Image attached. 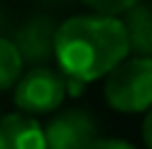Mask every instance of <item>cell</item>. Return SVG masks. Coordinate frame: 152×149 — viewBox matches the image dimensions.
Masks as SVG:
<instances>
[{"mask_svg":"<svg viewBox=\"0 0 152 149\" xmlns=\"http://www.w3.org/2000/svg\"><path fill=\"white\" fill-rule=\"evenodd\" d=\"M130 57V40L125 22L107 15H72L58 27L55 60L60 72L77 82L107 77Z\"/></svg>","mask_w":152,"mask_h":149,"instance_id":"obj_1","label":"cell"},{"mask_svg":"<svg viewBox=\"0 0 152 149\" xmlns=\"http://www.w3.org/2000/svg\"><path fill=\"white\" fill-rule=\"evenodd\" d=\"M105 99L112 109L140 114L152 109V57L130 55L105 77Z\"/></svg>","mask_w":152,"mask_h":149,"instance_id":"obj_2","label":"cell"},{"mask_svg":"<svg viewBox=\"0 0 152 149\" xmlns=\"http://www.w3.org/2000/svg\"><path fill=\"white\" fill-rule=\"evenodd\" d=\"M67 77L62 72H55L53 67H33L23 74V80L15 85L12 99L20 107L23 114H48L55 112L67 97Z\"/></svg>","mask_w":152,"mask_h":149,"instance_id":"obj_3","label":"cell"},{"mask_svg":"<svg viewBox=\"0 0 152 149\" xmlns=\"http://www.w3.org/2000/svg\"><path fill=\"white\" fill-rule=\"evenodd\" d=\"M48 149H90L97 137V124L85 109H62L45 124Z\"/></svg>","mask_w":152,"mask_h":149,"instance_id":"obj_4","label":"cell"},{"mask_svg":"<svg viewBox=\"0 0 152 149\" xmlns=\"http://www.w3.org/2000/svg\"><path fill=\"white\" fill-rule=\"evenodd\" d=\"M55 37L58 27L50 17H33L15 33V45L20 50L25 62H33L35 67H45L50 57H55Z\"/></svg>","mask_w":152,"mask_h":149,"instance_id":"obj_5","label":"cell"},{"mask_svg":"<svg viewBox=\"0 0 152 149\" xmlns=\"http://www.w3.org/2000/svg\"><path fill=\"white\" fill-rule=\"evenodd\" d=\"M0 149H48L45 127L23 112L5 114L0 119Z\"/></svg>","mask_w":152,"mask_h":149,"instance_id":"obj_6","label":"cell"},{"mask_svg":"<svg viewBox=\"0 0 152 149\" xmlns=\"http://www.w3.org/2000/svg\"><path fill=\"white\" fill-rule=\"evenodd\" d=\"M125 30L130 40V55L135 57H152V5L137 3L125 12Z\"/></svg>","mask_w":152,"mask_h":149,"instance_id":"obj_7","label":"cell"},{"mask_svg":"<svg viewBox=\"0 0 152 149\" xmlns=\"http://www.w3.org/2000/svg\"><path fill=\"white\" fill-rule=\"evenodd\" d=\"M23 55L18 45L8 37H0V92L15 90V85L23 80Z\"/></svg>","mask_w":152,"mask_h":149,"instance_id":"obj_8","label":"cell"},{"mask_svg":"<svg viewBox=\"0 0 152 149\" xmlns=\"http://www.w3.org/2000/svg\"><path fill=\"white\" fill-rule=\"evenodd\" d=\"M92 12L97 15H107V17H120L127 10H132L140 0H82Z\"/></svg>","mask_w":152,"mask_h":149,"instance_id":"obj_9","label":"cell"},{"mask_svg":"<svg viewBox=\"0 0 152 149\" xmlns=\"http://www.w3.org/2000/svg\"><path fill=\"white\" fill-rule=\"evenodd\" d=\"M90 149H137L127 139H115V137H100Z\"/></svg>","mask_w":152,"mask_h":149,"instance_id":"obj_10","label":"cell"},{"mask_svg":"<svg viewBox=\"0 0 152 149\" xmlns=\"http://www.w3.org/2000/svg\"><path fill=\"white\" fill-rule=\"evenodd\" d=\"M142 142L147 149H152V109L145 114V122H142Z\"/></svg>","mask_w":152,"mask_h":149,"instance_id":"obj_11","label":"cell"}]
</instances>
